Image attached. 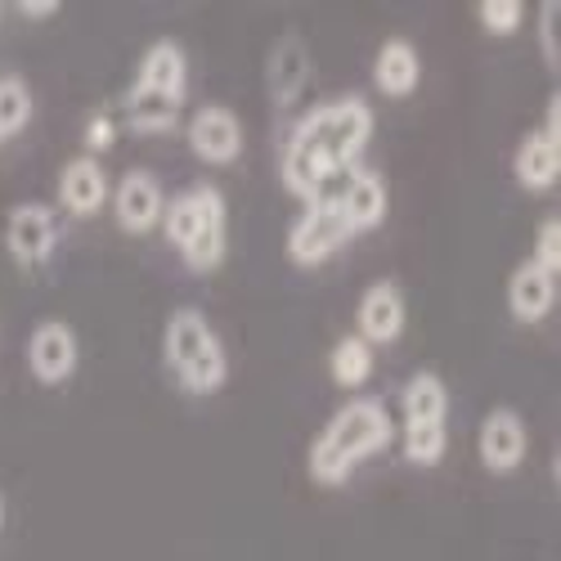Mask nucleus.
Segmentation results:
<instances>
[{
    "label": "nucleus",
    "instance_id": "f257e3e1",
    "mask_svg": "<svg viewBox=\"0 0 561 561\" xmlns=\"http://www.w3.org/2000/svg\"><path fill=\"white\" fill-rule=\"evenodd\" d=\"M368 135H373V108L355 95L306 113L288 135L284 158H278L284 190L310 207L323 180L359 162V153L368 149Z\"/></svg>",
    "mask_w": 561,
    "mask_h": 561
},
{
    "label": "nucleus",
    "instance_id": "f03ea898",
    "mask_svg": "<svg viewBox=\"0 0 561 561\" xmlns=\"http://www.w3.org/2000/svg\"><path fill=\"white\" fill-rule=\"evenodd\" d=\"M396 440V423H391V413L382 400H351L342 404L329 423H323V432L314 436L310 445V481L323 485V490H337L351 481V472L373 458V454H382L387 445Z\"/></svg>",
    "mask_w": 561,
    "mask_h": 561
},
{
    "label": "nucleus",
    "instance_id": "7ed1b4c3",
    "mask_svg": "<svg viewBox=\"0 0 561 561\" xmlns=\"http://www.w3.org/2000/svg\"><path fill=\"white\" fill-rule=\"evenodd\" d=\"M162 355L190 396H216L229 378V355H225L216 329L207 323V314L194 306L171 310L167 329H162Z\"/></svg>",
    "mask_w": 561,
    "mask_h": 561
},
{
    "label": "nucleus",
    "instance_id": "20e7f679",
    "mask_svg": "<svg viewBox=\"0 0 561 561\" xmlns=\"http://www.w3.org/2000/svg\"><path fill=\"white\" fill-rule=\"evenodd\" d=\"M351 239L355 233H351V225L342 220V211L333 203H310L288 229V256H293V265L314 270L323 261H333Z\"/></svg>",
    "mask_w": 561,
    "mask_h": 561
},
{
    "label": "nucleus",
    "instance_id": "39448f33",
    "mask_svg": "<svg viewBox=\"0 0 561 561\" xmlns=\"http://www.w3.org/2000/svg\"><path fill=\"white\" fill-rule=\"evenodd\" d=\"M194 203H198V229L180 248V256L194 274H211L229 252V207L216 184H194Z\"/></svg>",
    "mask_w": 561,
    "mask_h": 561
},
{
    "label": "nucleus",
    "instance_id": "423d86ee",
    "mask_svg": "<svg viewBox=\"0 0 561 561\" xmlns=\"http://www.w3.org/2000/svg\"><path fill=\"white\" fill-rule=\"evenodd\" d=\"M314 77V55L301 32H284L270 45V59H265V90H270V104L274 108H293L301 104L306 85Z\"/></svg>",
    "mask_w": 561,
    "mask_h": 561
},
{
    "label": "nucleus",
    "instance_id": "0eeeda50",
    "mask_svg": "<svg viewBox=\"0 0 561 561\" xmlns=\"http://www.w3.org/2000/svg\"><path fill=\"white\" fill-rule=\"evenodd\" d=\"M81 364V346H77V333L68 329L64 319H41L32 337H27V368L32 378L45 382V387H64Z\"/></svg>",
    "mask_w": 561,
    "mask_h": 561
},
{
    "label": "nucleus",
    "instance_id": "6e6552de",
    "mask_svg": "<svg viewBox=\"0 0 561 561\" xmlns=\"http://www.w3.org/2000/svg\"><path fill=\"white\" fill-rule=\"evenodd\" d=\"M190 149L207 167H229L243 153V122L225 104H203L190 117Z\"/></svg>",
    "mask_w": 561,
    "mask_h": 561
},
{
    "label": "nucleus",
    "instance_id": "1a4fd4ad",
    "mask_svg": "<svg viewBox=\"0 0 561 561\" xmlns=\"http://www.w3.org/2000/svg\"><path fill=\"white\" fill-rule=\"evenodd\" d=\"M526 449H530L526 417L517 409H490L481 423V436H477V454L485 462V472H494V477L517 472L526 462Z\"/></svg>",
    "mask_w": 561,
    "mask_h": 561
},
{
    "label": "nucleus",
    "instance_id": "9d476101",
    "mask_svg": "<svg viewBox=\"0 0 561 561\" xmlns=\"http://www.w3.org/2000/svg\"><path fill=\"white\" fill-rule=\"evenodd\" d=\"M55 239H59V225H55V211L45 203H23L5 220V248H10L14 265H23V270H36V265L50 261Z\"/></svg>",
    "mask_w": 561,
    "mask_h": 561
},
{
    "label": "nucleus",
    "instance_id": "9b49d317",
    "mask_svg": "<svg viewBox=\"0 0 561 561\" xmlns=\"http://www.w3.org/2000/svg\"><path fill=\"white\" fill-rule=\"evenodd\" d=\"M108 198H113V216H117V225L126 233H149V229L162 225L167 194H162V184L149 171H126Z\"/></svg>",
    "mask_w": 561,
    "mask_h": 561
},
{
    "label": "nucleus",
    "instance_id": "f8f14e48",
    "mask_svg": "<svg viewBox=\"0 0 561 561\" xmlns=\"http://www.w3.org/2000/svg\"><path fill=\"white\" fill-rule=\"evenodd\" d=\"M404 319H409L404 293L396 284H373L355 306V323H359L355 337L368 346H391L404 333Z\"/></svg>",
    "mask_w": 561,
    "mask_h": 561
},
{
    "label": "nucleus",
    "instance_id": "ddd939ff",
    "mask_svg": "<svg viewBox=\"0 0 561 561\" xmlns=\"http://www.w3.org/2000/svg\"><path fill=\"white\" fill-rule=\"evenodd\" d=\"M135 90H153V95H167V100H184L190 90V59H184L180 41H153L145 59H139V72H135Z\"/></svg>",
    "mask_w": 561,
    "mask_h": 561
},
{
    "label": "nucleus",
    "instance_id": "4468645a",
    "mask_svg": "<svg viewBox=\"0 0 561 561\" xmlns=\"http://www.w3.org/2000/svg\"><path fill=\"white\" fill-rule=\"evenodd\" d=\"M108 171L100 167V158H72V162H64V171H59V203L72 211V216H95L104 203H108Z\"/></svg>",
    "mask_w": 561,
    "mask_h": 561
},
{
    "label": "nucleus",
    "instance_id": "2eb2a0df",
    "mask_svg": "<svg viewBox=\"0 0 561 561\" xmlns=\"http://www.w3.org/2000/svg\"><path fill=\"white\" fill-rule=\"evenodd\" d=\"M387 203H391L387 198V180L378 171H359L355 167L342 198H337V211L351 225V233H368V229H378L387 220Z\"/></svg>",
    "mask_w": 561,
    "mask_h": 561
},
{
    "label": "nucleus",
    "instance_id": "dca6fc26",
    "mask_svg": "<svg viewBox=\"0 0 561 561\" xmlns=\"http://www.w3.org/2000/svg\"><path fill=\"white\" fill-rule=\"evenodd\" d=\"M552 306H557V274L539 270L526 256L517 270H512V278H507V310H512V319L539 323V319H548Z\"/></svg>",
    "mask_w": 561,
    "mask_h": 561
},
{
    "label": "nucleus",
    "instance_id": "f3484780",
    "mask_svg": "<svg viewBox=\"0 0 561 561\" xmlns=\"http://www.w3.org/2000/svg\"><path fill=\"white\" fill-rule=\"evenodd\" d=\"M417 81H423V55L413 50V41H404V36L382 41L378 59H373V85H378L387 100H409Z\"/></svg>",
    "mask_w": 561,
    "mask_h": 561
},
{
    "label": "nucleus",
    "instance_id": "a211bd4d",
    "mask_svg": "<svg viewBox=\"0 0 561 561\" xmlns=\"http://www.w3.org/2000/svg\"><path fill=\"white\" fill-rule=\"evenodd\" d=\"M512 175H517V184L526 194H548L557 175H561V145L539 130H530L517 153H512Z\"/></svg>",
    "mask_w": 561,
    "mask_h": 561
},
{
    "label": "nucleus",
    "instance_id": "6ab92c4d",
    "mask_svg": "<svg viewBox=\"0 0 561 561\" xmlns=\"http://www.w3.org/2000/svg\"><path fill=\"white\" fill-rule=\"evenodd\" d=\"M400 413H404V427H445L449 387L436 378V373H413L400 391Z\"/></svg>",
    "mask_w": 561,
    "mask_h": 561
},
{
    "label": "nucleus",
    "instance_id": "aec40b11",
    "mask_svg": "<svg viewBox=\"0 0 561 561\" xmlns=\"http://www.w3.org/2000/svg\"><path fill=\"white\" fill-rule=\"evenodd\" d=\"M126 126L139 135H162L180 126V104L167 95H153V90H135L126 95Z\"/></svg>",
    "mask_w": 561,
    "mask_h": 561
},
{
    "label": "nucleus",
    "instance_id": "412c9836",
    "mask_svg": "<svg viewBox=\"0 0 561 561\" xmlns=\"http://www.w3.org/2000/svg\"><path fill=\"white\" fill-rule=\"evenodd\" d=\"M373 364H378V355H373V346L359 342L355 333L342 337V342L333 346V355H329V373H333V382H337L342 391H359V387L373 378Z\"/></svg>",
    "mask_w": 561,
    "mask_h": 561
},
{
    "label": "nucleus",
    "instance_id": "4be33fe9",
    "mask_svg": "<svg viewBox=\"0 0 561 561\" xmlns=\"http://www.w3.org/2000/svg\"><path fill=\"white\" fill-rule=\"evenodd\" d=\"M32 90H27V81H19V77H0V139H10V135H19L27 122H32Z\"/></svg>",
    "mask_w": 561,
    "mask_h": 561
},
{
    "label": "nucleus",
    "instance_id": "5701e85b",
    "mask_svg": "<svg viewBox=\"0 0 561 561\" xmlns=\"http://www.w3.org/2000/svg\"><path fill=\"white\" fill-rule=\"evenodd\" d=\"M194 229H198V203H194V190H184L162 207V233H167V243L180 252L194 239Z\"/></svg>",
    "mask_w": 561,
    "mask_h": 561
},
{
    "label": "nucleus",
    "instance_id": "b1692460",
    "mask_svg": "<svg viewBox=\"0 0 561 561\" xmlns=\"http://www.w3.org/2000/svg\"><path fill=\"white\" fill-rule=\"evenodd\" d=\"M449 449V432L445 427H404V458L417 467H436Z\"/></svg>",
    "mask_w": 561,
    "mask_h": 561
},
{
    "label": "nucleus",
    "instance_id": "393cba45",
    "mask_svg": "<svg viewBox=\"0 0 561 561\" xmlns=\"http://www.w3.org/2000/svg\"><path fill=\"white\" fill-rule=\"evenodd\" d=\"M477 19H481V27L490 36H517L522 23H526V5L522 0H481Z\"/></svg>",
    "mask_w": 561,
    "mask_h": 561
},
{
    "label": "nucleus",
    "instance_id": "a878e982",
    "mask_svg": "<svg viewBox=\"0 0 561 561\" xmlns=\"http://www.w3.org/2000/svg\"><path fill=\"white\" fill-rule=\"evenodd\" d=\"M530 261H535L539 270H548V274H561V220H557V216H543V220H539Z\"/></svg>",
    "mask_w": 561,
    "mask_h": 561
},
{
    "label": "nucleus",
    "instance_id": "bb28decb",
    "mask_svg": "<svg viewBox=\"0 0 561 561\" xmlns=\"http://www.w3.org/2000/svg\"><path fill=\"white\" fill-rule=\"evenodd\" d=\"M557 19H561V5H557V0H548V5L539 10V50H543V64H548V68H557V64H561Z\"/></svg>",
    "mask_w": 561,
    "mask_h": 561
},
{
    "label": "nucleus",
    "instance_id": "cd10ccee",
    "mask_svg": "<svg viewBox=\"0 0 561 561\" xmlns=\"http://www.w3.org/2000/svg\"><path fill=\"white\" fill-rule=\"evenodd\" d=\"M108 149H113V117L100 113V117L85 122V158H100Z\"/></svg>",
    "mask_w": 561,
    "mask_h": 561
},
{
    "label": "nucleus",
    "instance_id": "c85d7f7f",
    "mask_svg": "<svg viewBox=\"0 0 561 561\" xmlns=\"http://www.w3.org/2000/svg\"><path fill=\"white\" fill-rule=\"evenodd\" d=\"M14 14H19V19H27V23H41V19H55V14H59V5H55V0H19Z\"/></svg>",
    "mask_w": 561,
    "mask_h": 561
},
{
    "label": "nucleus",
    "instance_id": "c756f323",
    "mask_svg": "<svg viewBox=\"0 0 561 561\" xmlns=\"http://www.w3.org/2000/svg\"><path fill=\"white\" fill-rule=\"evenodd\" d=\"M539 135H548V139H557V145H561V100L552 95L548 100V108H543V130Z\"/></svg>",
    "mask_w": 561,
    "mask_h": 561
},
{
    "label": "nucleus",
    "instance_id": "7c9ffc66",
    "mask_svg": "<svg viewBox=\"0 0 561 561\" xmlns=\"http://www.w3.org/2000/svg\"><path fill=\"white\" fill-rule=\"evenodd\" d=\"M0 530H5V499H0Z\"/></svg>",
    "mask_w": 561,
    "mask_h": 561
},
{
    "label": "nucleus",
    "instance_id": "2f4dec72",
    "mask_svg": "<svg viewBox=\"0 0 561 561\" xmlns=\"http://www.w3.org/2000/svg\"><path fill=\"white\" fill-rule=\"evenodd\" d=\"M0 145H5V139H0Z\"/></svg>",
    "mask_w": 561,
    "mask_h": 561
}]
</instances>
